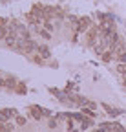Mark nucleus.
I'll list each match as a JSON object with an SVG mask.
<instances>
[{"mask_svg": "<svg viewBox=\"0 0 126 132\" xmlns=\"http://www.w3.org/2000/svg\"><path fill=\"white\" fill-rule=\"evenodd\" d=\"M124 132H126V130H124Z\"/></svg>", "mask_w": 126, "mask_h": 132, "instance_id": "4468645a", "label": "nucleus"}, {"mask_svg": "<svg viewBox=\"0 0 126 132\" xmlns=\"http://www.w3.org/2000/svg\"><path fill=\"white\" fill-rule=\"evenodd\" d=\"M44 28L48 29V31H53V24H51V22H46V24H44Z\"/></svg>", "mask_w": 126, "mask_h": 132, "instance_id": "9d476101", "label": "nucleus"}, {"mask_svg": "<svg viewBox=\"0 0 126 132\" xmlns=\"http://www.w3.org/2000/svg\"><path fill=\"white\" fill-rule=\"evenodd\" d=\"M55 127H57V121L51 119V121H50V128H55Z\"/></svg>", "mask_w": 126, "mask_h": 132, "instance_id": "f8f14e48", "label": "nucleus"}, {"mask_svg": "<svg viewBox=\"0 0 126 132\" xmlns=\"http://www.w3.org/2000/svg\"><path fill=\"white\" fill-rule=\"evenodd\" d=\"M17 123H18V125H26V118H22V116H17Z\"/></svg>", "mask_w": 126, "mask_h": 132, "instance_id": "1a4fd4ad", "label": "nucleus"}, {"mask_svg": "<svg viewBox=\"0 0 126 132\" xmlns=\"http://www.w3.org/2000/svg\"><path fill=\"white\" fill-rule=\"evenodd\" d=\"M82 114H86V116H90V118H93V116H95V114H93L90 108H82Z\"/></svg>", "mask_w": 126, "mask_h": 132, "instance_id": "6e6552de", "label": "nucleus"}, {"mask_svg": "<svg viewBox=\"0 0 126 132\" xmlns=\"http://www.w3.org/2000/svg\"><path fill=\"white\" fill-rule=\"evenodd\" d=\"M121 61H122V62H126V52H124V53L121 55Z\"/></svg>", "mask_w": 126, "mask_h": 132, "instance_id": "ddd939ff", "label": "nucleus"}, {"mask_svg": "<svg viewBox=\"0 0 126 132\" xmlns=\"http://www.w3.org/2000/svg\"><path fill=\"white\" fill-rule=\"evenodd\" d=\"M38 52H40V55H42V57H46V59L50 57V50L46 48V46H38Z\"/></svg>", "mask_w": 126, "mask_h": 132, "instance_id": "39448f33", "label": "nucleus"}, {"mask_svg": "<svg viewBox=\"0 0 126 132\" xmlns=\"http://www.w3.org/2000/svg\"><path fill=\"white\" fill-rule=\"evenodd\" d=\"M38 33H40V37H44V39H50V31H48V29H40Z\"/></svg>", "mask_w": 126, "mask_h": 132, "instance_id": "0eeeda50", "label": "nucleus"}, {"mask_svg": "<svg viewBox=\"0 0 126 132\" xmlns=\"http://www.w3.org/2000/svg\"><path fill=\"white\" fill-rule=\"evenodd\" d=\"M102 128L106 132H124V128L119 123H102Z\"/></svg>", "mask_w": 126, "mask_h": 132, "instance_id": "f03ea898", "label": "nucleus"}, {"mask_svg": "<svg viewBox=\"0 0 126 132\" xmlns=\"http://www.w3.org/2000/svg\"><path fill=\"white\" fill-rule=\"evenodd\" d=\"M110 50H112V52H113V57H121L124 52H126V48H124V44H122V40L119 39L112 48H110Z\"/></svg>", "mask_w": 126, "mask_h": 132, "instance_id": "f257e3e1", "label": "nucleus"}, {"mask_svg": "<svg viewBox=\"0 0 126 132\" xmlns=\"http://www.w3.org/2000/svg\"><path fill=\"white\" fill-rule=\"evenodd\" d=\"M113 57V52H108V53H102V61H110Z\"/></svg>", "mask_w": 126, "mask_h": 132, "instance_id": "423d86ee", "label": "nucleus"}, {"mask_svg": "<svg viewBox=\"0 0 126 132\" xmlns=\"http://www.w3.org/2000/svg\"><path fill=\"white\" fill-rule=\"evenodd\" d=\"M31 112H33V116H35V118H37V119H38V118H40V116L44 114L40 106H31Z\"/></svg>", "mask_w": 126, "mask_h": 132, "instance_id": "20e7f679", "label": "nucleus"}, {"mask_svg": "<svg viewBox=\"0 0 126 132\" xmlns=\"http://www.w3.org/2000/svg\"><path fill=\"white\" fill-rule=\"evenodd\" d=\"M119 72L126 73V64H124V62H121V64H119Z\"/></svg>", "mask_w": 126, "mask_h": 132, "instance_id": "9b49d317", "label": "nucleus"}, {"mask_svg": "<svg viewBox=\"0 0 126 132\" xmlns=\"http://www.w3.org/2000/svg\"><path fill=\"white\" fill-rule=\"evenodd\" d=\"M37 50H38V46L33 42V40H24V52H27V53H31V52H37Z\"/></svg>", "mask_w": 126, "mask_h": 132, "instance_id": "7ed1b4c3", "label": "nucleus"}]
</instances>
